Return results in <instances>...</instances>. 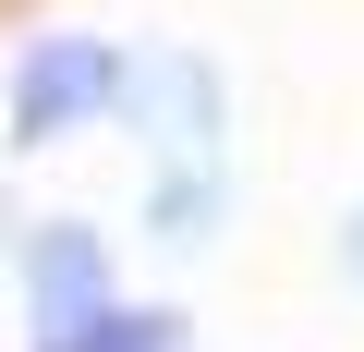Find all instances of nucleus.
I'll use <instances>...</instances> for the list:
<instances>
[{
  "instance_id": "obj_1",
  "label": "nucleus",
  "mask_w": 364,
  "mask_h": 352,
  "mask_svg": "<svg viewBox=\"0 0 364 352\" xmlns=\"http://www.w3.org/2000/svg\"><path fill=\"white\" fill-rule=\"evenodd\" d=\"M85 110H109V49H49V61H25V85H13V122H25V134H61V122H85Z\"/></svg>"
}]
</instances>
